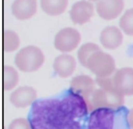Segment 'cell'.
Segmentation results:
<instances>
[{"mask_svg":"<svg viewBox=\"0 0 133 129\" xmlns=\"http://www.w3.org/2000/svg\"><path fill=\"white\" fill-rule=\"evenodd\" d=\"M37 7V0H14L11 9L17 19L27 20L36 13Z\"/></svg>","mask_w":133,"mask_h":129,"instance_id":"obj_14","label":"cell"},{"mask_svg":"<svg viewBox=\"0 0 133 129\" xmlns=\"http://www.w3.org/2000/svg\"><path fill=\"white\" fill-rule=\"evenodd\" d=\"M8 129H33L29 120L23 118L13 120L9 125Z\"/></svg>","mask_w":133,"mask_h":129,"instance_id":"obj_20","label":"cell"},{"mask_svg":"<svg viewBox=\"0 0 133 129\" xmlns=\"http://www.w3.org/2000/svg\"><path fill=\"white\" fill-rule=\"evenodd\" d=\"M88 112L84 99L69 90L62 98L35 101L29 121L33 129H82Z\"/></svg>","mask_w":133,"mask_h":129,"instance_id":"obj_1","label":"cell"},{"mask_svg":"<svg viewBox=\"0 0 133 129\" xmlns=\"http://www.w3.org/2000/svg\"><path fill=\"white\" fill-rule=\"evenodd\" d=\"M37 96V91L34 88L20 86L10 94L9 101L17 108H25L34 104Z\"/></svg>","mask_w":133,"mask_h":129,"instance_id":"obj_8","label":"cell"},{"mask_svg":"<svg viewBox=\"0 0 133 129\" xmlns=\"http://www.w3.org/2000/svg\"><path fill=\"white\" fill-rule=\"evenodd\" d=\"M85 102L89 112L91 113L101 108L118 110L125 103V96L115 86L106 89L100 88L97 89Z\"/></svg>","mask_w":133,"mask_h":129,"instance_id":"obj_2","label":"cell"},{"mask_svg":"<svg viewBox=\"0 0 133 129\" xmlns=\"http://www.w3.org/2000/svg\"><path fill=\"white\" fill-rule=\"evenodd\" d=\"M124 0H100L97 2L96 9L98 15L104 20L117 18L124 9Z\"/></svg>","mask_w":133,"mask_h":129,"instance_id":"obj_11","label":"cell"},{"mask_svg":"<svg viewBox=\"0 0 133 129\" xmlns=\"http://www.w3.org/2000/svg\"><path fill=\"white\" fill-rule=\"evenodd\" d=\"M127 122L130 129H133V109H132L127 115Z\"/></svg>","mask_w":133,"mask_h":129,"instance_id":"obj_21","label":"cell"},{"mask_svg":"<svg viewBox=\"0 0 133 129\" xmlns=\"http://www.w3.org/2000/svg\"><path fill=\"white\" fill-rule=\"evenodd\" d=\"M20 44L19 35L13 31L5 30L3 32V49L7 52L16 50Z\"/></svg>","mask_w":133,"mask_h":129,"instance_id":"obj_18","label":"cell"},{"mask_svg":"<svg viewBox=\"0 0 133 129\" xmlns=\"http://www.w3.org/2000/svg\"><path fill=\"white\" fill-rule=\"evenodd\" d=\"M96 84V81L91 77L81 74L72 79L69 90L82 96L84 100H87L97 89Z\"/></svg>","mask_w":133,"mask_h":129,"instance_id":"obj_9","label":"cell"},{"mask_svg":"<svg viewBox=\"0 0 133 129\" xmlns=\"http://www.w3.org/2000/svg\"><path fill=\"white\" fill-rule=\"evenodd\" d=\"M94 13V7L92 2L87 0H80L72 5L69 14L74 24H84L90 20Z\"/></svg>","mask_w":133,"mask_h":129,"instance_id":"obj_10","label":"cell"},{"mask_svg":"<svg viewBox=\"0 0 133 129\" xmlns=\"http://www.w3.org/2000/svg\"><path fill=\"white\" fill-rule=\"evenodd\" d=\"M19 80V74L17 71L11 67L5 66L3 68V88L6 91L14 89Z\"/></svg>","mask_w":133,"mask_h":129,"instance_id":"obj_17","label":"cell"},{"mask_svg":"<svg viewBox=\"0 0 133 129\" xmlns=\"http://www.w3.org/2000/svg\"><path fill=\"white\" fill-rule=\"evenodd\" d=\"M100 50L101 49L99 47V45L93 42H87V43L82 45L77 52L79 62L81 63L82 66H83L84 67H87L88 60L90 58V56L94 53Z\"/></svg>","mask_w":133,"mask_h":129,"instance_id":"obj_16","label":"cell"},{"mask_svg":"<svg viewBox=\"0 0 133 129\" xmlns=\"http://www.w3.org/2000/svg\"><path fill=\"white\" fill-rule=\"evenodd\" d=\"M90 1H95V2H98V1H100V0H90Z\"/></svg>","mask_w":133,"mask_h":129,"instance_id":"obj_22","label":"cell"},{"mask_svg":"<svg viewBox=\"0 0 133 129\" xmlns=\"http://www.w3.org/2000/svg\"><path fill=\"white\" fill-rule=\"evenodd\" d=\"M87 68L97 78H108L115 73L116 64L112 56L100 50L90 56Z\"/></svg>","mask_w":133,"mask_h":129,"instance_id":"obj_4","label":"cell"},{"mask_svg":"<svg viewBox=\"0 0 133 129\" xmlns=\"http://www.w3.org/2000/svg\"><path fill=\"white\" fill-rule=\"evenodd\" d=\"M81 41L80 33L73 27H65L60 30L55 37L54 45L56 49L66 53L77 48Z\"/></svg>","mask_w":133,"mask_h":129,"instance_id":"obj_6","label":"cell"},{"mask_svg":"<svg viewBox=\"0 0 133 129\" xmlns=\"http://www.w3.org/2000/svg\"><path fill=\"white\" fill-rule=\"evenodd\" d=\"M114 86L124 96H133V68L123 67L112 77Z\"/></svg>","mask_w":133,"mask_h":129,"instance_id":"obj_7","label":"cell"},{"mask_svg":"<svg viewBox=\"0 0 133 129\" xmlns=\"http://www.w3.org/2000/svg\"><path fill=\"white\" fill-rule=\"evenodd\" d=\"M100 41L104 48L114 50L118 49L122 44L123 34L118 27L108 26L101 31Z\"/></svg>","mask_w":133,"mask_h":129,"instance_id":"obj_12","label":"cell"},{"mask_svg":"<svg viewBox=\"0 0 133 129\" xmlns=\"http://www.w3.org/2000/svg\"><path fill=\"white\" fill-rule=\"evenodd\" d=\"M118 110L101 108L93 111L88 120L87 129H117Z\"/></svg>","mask_w":133,"mask_h":129,"instance_id":"obj_5","label":"cell"},{"mask_svg":"<svg viewBox=\"0 0 133 129\" xmlns=\"http://www.w3.org/2000/svg\"><path fill=\"white\" fill-rule=\"evenodd\" d=\"M69 0H41V6L50 16H58L65 12Z\"/></svg>","mask_w":133,"mask_h":129,"instance_id":"obj_15","label":"cell"},{"mask_svg":"<svg viewBox=\"0 0 133 129\" xmlns=\"http://www.w3.org/2000/svg\"><path fill=\"white\" fill-rule=\"evenodd\" d=\"M76 68V61L75 58L69 54H62L55 59L53 69L57 75L61 78H68L71 76Z\"/></svg>","mask_w":133,"mask_h":129,"instance_id":"obj_13","label":"cell"},{"mask_svg":"<svg viewBox=\"0 0 133 129\" xmlns=\"http://www.w3.org/2000/svg\"><path fill=\"white\" fill-rule=\"evenodd\" d=\"M119 25L126 34L133 36V8L125 12L120 19Z\"/></svg>","mask_w":133,"mask_h":129,"instance_id":"obj_19","label":"cell"},{"mask_svg":"<svg viewBox=\"0 0 133 129\" xmlns=\"http://www.w3.org/2000/svg\"><path fill=\"white\" fill-rule=\"evenodd\" d=\"M45 56L41 49L35 45L22 48L15 56L16 67L25 73H31L39 70L44 64Z\"/></svg>","mask_w":133,"mask_h":129,"instance_id":"obj_3","label":"cell"}]
</instances>
